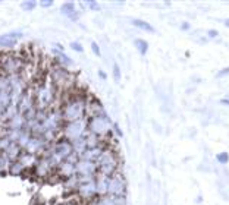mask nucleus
Listing matches in <instances>:
<instances>
[{
  "label": "nucleus",
  "mask_w": 229,
  "mask_h": 205,
  "mask_svg": "<svg viewBox=\"0 0 229 205\" xmlns=\"http://www.w3.org/2000/svg\"><path fill=\"white\" fill-rule=\"evenodd\" d=\"M91 48H93V51H96V54H97V56H100V54H102V53H100V48H99V46H97L96 43H93L91 44Z\"/></svg>",
  "instance_id": "7"
},
{
  "label": "nucleus",
  "mask_w": 229,
  "mask_h": 205,
  "mask_svg": "<svg viewBox=\"0 0 229 205\" xmlns=\"http://www.w3.org/2000/svg\"><path fill=\"white\" fill-rule=\"evenodd\" d=\"M41 5H43V6H50V5H52V2H43Z\"/></svg>",
  "instance_id": "12"
},
{
  "label": "nucleus",
  "mask_w": 229,
  "mask_h": 205,
  "mask_svg": "<svg viewBox=\"0 0 229 205\" xmlns=\"http://www.w3.org/2000/svg\"><path fill=\"white\" fill-rule=\"evenodd\" d=\"M207 35H209L210 38H216V37H218V35H219V32H218V31H216V29H210V31L207 32Z\"/></svg>",
  "instance_id": "6"
},
{
  "label": "nucleus",
  "mask_w": 229,
  "mask_h": 205,
  "mask_svg": "<svg viewBox=\"0 0 229 205\" xmlns=\"http://www.w3.org/2000/svg\"><path fill=\"white\" fill-rule=\"evenodd\" d=\"M225 26H226V28H229V19H226V21H225Z\"/></svg>",
  "instance_id": "13"
},
{
  "label": "nucleus",
  "mask_w": 229,
  "mask_h": 205,
  "mask_svg": "<svg viewBox=\"0 0 229 205\" xmlns=\"http://www.w3.org/2000/svg\"><path fill=\"white\" fill-rule=\"evenodd\" d=\"M72 47H74L75 50H78V51H82V47L78 46V43H74V44H72Z\"/></svg>",
  "instance_id": "9"
},
{
  "label": "nucleus",
  "mask_w": 229,
  "mask_h": 205,
  "mask_svg": "<svg viewBox=\"0 0 229 205\" xmlns=\"http://www.w3.org/2000/svg\"><path fill=\"white\" fill-rule=\"evenodd\" d=\"M24 8H34V3H24Z\"/></svg>",
  "instance_id": "11"
},
{
  "label": "nucleus",
  "mask_w": 229,
  "mask_h": 205,
  "mask_svg": "<svg viewBox=\"0 0 229 205\" xmlns=\"http://www.w3.org/2000/svg\"><path fill=\"white\" fill-rule=\"evenodd\" d=\"M216 160H218L220 164H226L229 161V154L228 152H219L218 155H216Z\"/></svg>",
  "instance_id": "3"
},
{
  "label": "nucleus",
  "mask_w": 229,
  "mask_h": 205,
  "mask_svg": "<svg viewBox=\"0 0 229 205\" xmlns=\"http://www.w3.org/2000/svg\"><path fill=\"white\" fill-rule=\"evenodd\" d=\"M229 73V68H225V69H222V70H219L218 72V78H222V76H225V75H228Z\"/></svg>",
  "instance_id": "4"
},
{
  "label": "nucleus",
  "mask_w": 229,
  "mask_h": 205,
  "mask_svg": "<svg viewBox=\"0 0 229 205\" xmlns=\"http://www.w3.org/2000/svg\"><path fill=\"white\" fill-rule=\"evenodd\" d=\"M220 104H223V106H229V98H222V100H220Z\"/></svg>",
  "instance_id": "10"
},
{
  "label": "nucleus",
  "mask_w": 229,
  "mask_h": 205,
  "mask_svg": "<svg viewBox=\"0 0 229 205\" xmlns=\"http://www.w3.org/2000/svg\"><path fill=\"white\" fill-rule=\"evenodd\" d=\"M181 29H182V31H188V29H190V23H188V22H184L182 25H181Z\"/></svg>",
  "instance_id": "8"
},
{
  "label": "nucleus",
  "mask_w": 229,
  "mask_h": 205,
  "mask_svg": "<svg viewBox=\"0 0 229 205\" xmlns=\"http://www.w3.org/2000/svg\"><path fill=\"white\" fill-rule=\"evenodd\" d=\"M113 73H114V79L116 81H119V78H121V70H119V68L114 65V68H113Z\"/></svg>",
  "instance_id": "5"
},
{
  "label": "nucleus",
  "mask_w": 229,
  "mask_h": 205,
  "mask_svg": "<svg viewBox=\"0 0 229 205\" xmlns=\"http://www.w3.org/2000/svg\"><path fill=\"white\" fill-rule=\"evenodd\" d=\"M135 46H137V48L140 50V53H141L143 56L147 53V48H149L147 41H144V40H135Z\"/></svg>",
  "instance_id": "2"
},
{
  "label": "nucleus",
  "mask_w": 229,
  "mask_h": 205,
  "mask_svg": "<svg viewBox=\"0 0 229 205\" xmlns=\"http://www.w3.org/2000/svg\"><path fill=\"white\" fill-rule=\"evenodd\" d=\"M132 25H135L137 28H140V29H144V31H147V32H154V28H153L149 22H146V21L134 19V21H132Z\"/></svg>",
  "instance_id": "1"
}]
</instances>
